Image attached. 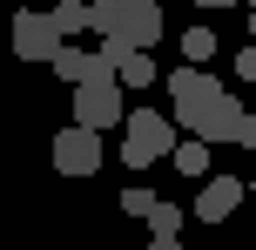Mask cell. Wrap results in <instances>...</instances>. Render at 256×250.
Wrapping results in <instances>:
<instances>
[{"mask_svg":"<svg viewBox=\"0 0 256 250\" xmlns=\"http://www.w3.org/2000/svg\"><path fill=\"white\" fill-rule=\"evenodd\" d=\"M250 196H256V183H250Z\"/></svg>","mask_w":256,"mask_h":250,"instance_id":"cell-20","label":"cell"},{"mask_svg":"<svg viewBox=\"0 0 256 250\" xmlns=\"http://www.w3.org/2000/svg\"><path fill=\"white\" fill-rule=\"evenodd\" d=\"M196 7H243V0H196Z\"/></svg>","mask_w":256,"mask_h":250,"instance_id":"cell-17","label":"cell"},{"mask_svg":"<svg viewBox=\"0 0 256 250\" xmlns=\"http://www.w3.org/2000/svg\"><path fill=\"white\" fill-rule=\"evenodd\" d=\"M168 102H176V122L189 129V142H236L243 102H236L216 75H202V68H176V75H168Z\"/></svg>","mask_w":256,"mask_h":250,"instance_id":"cell-1","label":"cell"},{"mask_svg":"<svg viewBox=\"0 0 256 250\" xmlns=\"http://www.w3.org/2000/svg\"><path fill=\"white\" fill-rule=\"evenodd\" d=\"M148 230H155V237H176V230H182V210L155 196V210H148Z\"/></svg>","mask_w":256,"mask_h":250,"instance_id":"cell-12","label":"cell"},{"mask_svg":"<svg viewBox=\"0 0 256 250\" xmlns=\"http://www.w3.org/2000/svg\"><path fill=\"white\" fill-rule=\"evenodd\" d=\"M148 250H182V243H176V237H155V243H148Z\"/></svg>","mask_w":256,"mask_h":250,"instance_id":"cell-16","label":"cell"},{"mask_svg":"<svg viewBox=\"0 0 256 250\" xmlns=\"http://www.w3.org/2000/svg\"><path fill=\"white\" fill-rule=\"evenodd\" d=\"M209 54H216V34L209 27H189L182 34V61H209Z\"/></svg>","mask_w":256,"mask_h":250,"instance_id":"cell-11","label":"cell"},{"mask_svg":"<svg viewBox=\"0 0 256 250\" xmlns=\"http://www.w3.org/2000/svg\"><path fill=\"white\" fill-rule=\"evenodd\" d=\"M236 149H256V115L243 108V122H236Z\"/></svg>","mask_w":256,"mask_h":250,"instance_id":"cell-15","label":"cell"},{"mask_svg":"<svg viewBox=\"0 0 256 250\" xmlns=\"http://www.w3.org/2000/svg\"><path fill=\"white\" fill-rule=\"evenodd\" d=\"M122 162L128 169H148L155 156H168L176 149V115H162V108H128V122H122Z\"/></svg>","mask_w":256,"mask_h":250,"instance_id":"cell-2","label":"cell"},{"mask_svg":"<svg viewBox=\"0 0 256 250\" xmlns=\"http://www.w3.org/2000/svg\"><path fill=\"white\" fill-rule=\"evenodd\" d=\"M48 14H54V27H61V41L81 34V27H94V21H88V0H61V7H48Z\"/></svg>","mask_w":256,"mask_h":250,"instance_id":"cell-9","label":"cell"},{"mask_svg":"<svg viewBox=\"0 0 256 250\" xmlns=\"http://www.w3.org/2000/svg\"><path fill=\"white\" fill-rule=\"evenodd\" d=\"M250 41H256V7H250Z\"/></svg>","mask_w":256,"mask_h":250,"instance_id":"cell-18","label":"cell"},{"mask_svg":"<svg viewBox=\"0 0 256 250\" xmlns=\"http://www.w3.org/2000/svg\"><path fill=\"white\" fill-rule=\"evenodd\" d=\"M243 196H250V189L236 183V176H209V183H202V196H196V216H202V223H230Z\"/></svg>","mask_w":256,"mask_h":250,"instance_id":"cell-6","label":"cell"},{"mask_svg":"<svg viewBox=\"0 0 256 250\" xmlns=\"http://www.w3.org/2000/svg\"><path fill=\"white\" fill-rule=\"evenodd\" d=\"M230 68H236V81H256V41H250V48H236Z\"/></svg>","mask_w":256,"mask_h":250,"instance_id":"cell-14","label":"cell"},{"mask_svg":"<svg viewBox=\"0 0 256 250\" xmlns=\"http://www.w3.org/2000/svg\"><path fill=\"white\" fill-rule=\"evenodd\" d=\"M68 41H61V27H54V14L48 7H27V14H14V54L20 61H54Z\"/></svg>","mask_w":256,"mask_h":250,"instance_id":"cell-4","label":"cell"},{"mask_svg":"<svg viewBox=\"0 0 256 250\" xmlns=\"http://www.w3.org/2000/svg\"><path fill=\"white\" fill-rule=\"evenodd\" d=\"M176 169L182 176H209V142H176Z\"/></svg>","mask_w":256,"mask_h":250,"instance_id":"cell-10","label":"cell"},{"mask_svg":"<svg viewBox=\"0 0 256 250\" xmlns=\"http://www.w3.org/2000/svg\"><path fill=\"white\" fill-rule=\"evenodd\" d=\"M135 7H148V0H88V21L102 27V34H115V27H122Z\"/></svg>","mask_w":256,"mask_h":250,"instance_id":"cell-8","label":"cell"},{"mask_svg":"<svg viewBox=\"0 0 256 250\" xmlns=\"http://www.w3.org/2000/svg\"><path fill=\"white\" fill-rule=\"evenodd\" d=\"M74 122L81 129H115V122H128V102H122V81H81L74 88Z\"/></svg>","mask_w":256,"mask_h":250,"instance_id":"cell-3","label":"cell"},{"mask_svg":"<svg viewBox=\"0 0 256 250\" xmlns=\"http://www.w3.org/2000/svg\"><path fill=\"white\" fill-rule=\"evenodd\" d=\"M155 210V189H128L122 196V216H148Z\"/></svg>","mask_w":256,"mask_h":250,"instance_id":"cell-13","label":"cell"},{"mask_svg":"<svg viewBox=\"0 0 256 250\" xmlns=\"http://www.w3.org/2000/svg\"><path fill=\"white\" fill-rule=\"evenodd\" d=\"M108 41H122V48H142V54H148L155 41H162V0H148V7H135V14H128V21H122V27H115Z\"/></svg>","mask_w":256,"mask_h":250,"instance_id":"cell-7","label":"cell"},{"mask_svg":"<svg viewBox=\"0 0 256 250\" xmlns=\"http://www.w3.org/2000/svg\"><path fill=\"white\" fill-rule=\"evenodd\" d=\"M243 7H256V0H243Z\"/></svg>","mask_w":256,"mask_h":250,"instance_id":"cell-19","label":"cell"},{"mask_svg":"<svg viewBox=\"0 0 256 250\" xmlns=\"http://www.w3.org/2000/svg\"><path fill=\"white\" fill-rule=\"evenodd\" d=\"M54 169L74 176V183H81V176H94V169H102V135L81 129V122H68V129L54 135Z\"/></svg>","mask_w":256,"mask_h":250,"instance_id":"cell-5","label":"cell"}]
</instances>
